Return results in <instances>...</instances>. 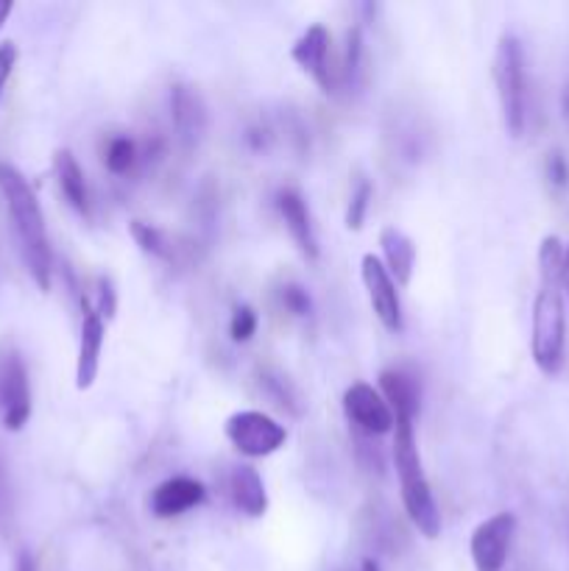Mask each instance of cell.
Returning <instances> with one entry per match:
<instances>
[{
    "label": "cell",
    "mask_w": 569,
    "mask_h": 571,
    "mask_svg": "<svg viewBox=\"0 0 569 571\" xmlns=\"http://www.w3.org/2000/svg\"><path fill=\"white\" fill-rule=\"evenodd\" d=\"M563 245L558 237H545L539 245V290L534 298V329L530 351L539 371L558 373L563 362Z\"/></svg>",
    "instance_id": "cell-1"
},
{
    "label": "cell",
    "mask_w": 569,
    "mask_h": 571,
    "mask_svg": "<svg viewBox=\"0 0 569 571\" xmlns=\"http://www.w3.org/2000/svg\"><path fill=\"white\" fill-rule=\"evenodd\" d=\"M0 193L7 199L9 218H12L29 274L34 276L40 290H51V240H48L45 218H42V207L36 201L34 187L29 184V179L18 168L0 162Z\"/></svg>",
    "instance_id": "cell-2"
},
{
    "label": "cell",
    "mask_w": 569,
    "mask_h": 571,
    "mask_svg": "<svg viewBox=\"0 0 569 571\" xmlns=\"http://www.w3.org/2000/svg\"><path fill=\"white\" fill-rule=\"evenodd\" d=\"M393 421H397L393 424V463H397V474H400L405 510L424 538H439L441 514L439 505H435L433 488H430L428 477H424L413 419H402L400 415V419Z\"/></svg>",
    "instance_id": "cell-3"
},
{
    "label": "cell",
    "mask_w": 569,
    "mask_h": 571,
    "mask_svg": "<svg viewBox=\"0 0 569 571\" xmlns=\"http://www.w3.org/2000/svg\"><path fill=\"white\" fill-rule=\"evenodd\" d=\"M494 84H497L505 129L510 137H523L528 123V71H525L523 42L514 34L499 36L494 51Z\"/></svg>",
    "instance_id": "cell-4"
},
{
    "label": "cell",
    "mask_w": 569,
    "mask_h": 571,
    "mask_svg": "<svg viewBox=\"0 0 569 571\" xmlns=\"http://www.w3.org/2000/svg\"><path fill=\"white\" fill-rule=\"evenodd\" d=\"M223 432L232 446L246 457H268L288 441V430L260 410H241V413L230 415Z\"/></svg>",
    "instance_id": "cell-5"
},
{
    "label": "cell",
    "mask_w": 569,
    "mask_h": 571,
    "mask_svg": "<svg viewBox=\"0 0 569 571\" xmlns=\"http://www.w3.org/2000/svg\"><path fill=\"white\" fill-rule=\"evenodd\" d=\"M0 410H3V426L9 432H20L31 419L29 371L20 351L14 349L0 355Z\"/></svg>",
    "instance_id": "cell-6"
},
{
    "label": "cell",
    "mask_w": 569,
    "mask_h": 571,
    "mask_svg": "<svg viewBox=\"0 0 569 571\" xmlns=\"http://www.w3.org/2000/svg\"><path fill=\"white\" fill-rule=\"evenodd\" d=\"M514 532H517V516L508 514V510L481 521L470 538V554L475 569L503 571L510 552V541H514Z\"/></svg>",
    "instance_id": "cell-7"
},
{
    "label": "cell",
    "mask_w": 569,
    "mask_h": 571,
    "mask_svg": "<svg viewBox=\"0 0 569 571\" xmlns=\"http://www.w3.org/2000/svg\"><path fill=\"white\" fill-rule=\"evenodd\" d=\"M360 276H363L371 309H375L382 327H386L388 332H402L405 318H402L400 293H397V282L391 279V274H388V268L382 265V260L375 257V254H363V260H360Z\"/></svg>",
    "instance_id": "cell-8"
},
{
    "label": "cell",
    "mask_w": 569,
    "mask_h": 571,
    "mask_svg": "<svg viewBox=\"0 0 569 571\" xmlns=\"http://www.w3.org/2000/svg\"><path fill=\"white\" fill-rule=\"evenodd\" d=\"M344 413H347L349 424L363 435H388L393 432V410L382 399L380 391L369 385V382H355L344 393Z\"/></svg>",
    "instance_id": "cell-9"
},
{
    "label": "cell",
    "mask_w": 569,
    "mask_h": 571,
    "mask_svg": "<svg viewBox=\"0 0 569 571\" xmlns=\"http://www.w3.org/2000/svg\"><path fill=\"white\" fill-rule=\"evenodd\" d=\"M106 324L104 315L95 309L87 296L82 298V332H78V360H76V388L89 391L101 371V351H104Z\"/></svg>",
    "instance_id": "cell-10"
},
{
    "label": "cell",
    "mask_w": 569,
    "mask_h": 571,
    "mask_svg": "<svg viewBox=\"0 0 569 571\" xmlns=\"http://www.w3.org/2000/svg\"><path fill=\"white\" fill-rule=\"evenodd\" d=\"M291 56H294V62L302 71L310 73V76L322 84L324 93H338V78L329 71V31L324 29V25H310V29L296 40Z\"/></svg>",
    "instance_id": "cell-11"
},
{
    "label": "cell",
    "mask_w": 569,
    "mask_h": 571,
    "mask_svg": "<svg viewBox=\"0 0 569 571\" xmlns=\"http://www.w3.org/2000/svg\"><path fill=\"white\" fill-rule=\"evenodd\" d=\"M207 499V488L193 477H170L151 490V514L157 519H177Z\"/></svg>",
    "instance_id": "cell-12"
},
{
    "label": "cell",
    "mask_w": 569,
    "mask_h": 571,
    "mask_svg": "<svg viewBox=\"0 0 569 571\" xmlns=\"http://www.w3.org/2000/svg\"><path fill=\"white\" fill-rule=\"evenodd\" d=\"M276 210H280L282 221L288 226L291 237L299 245V251L307 260H318V237L316 226H313L310 210H307V201L299 190L294 187H285L276 193Z\"/></svg>",
    "instance_id": "cell-13"
},
{
    "label": "cell",
    "mask_w": 569,
    "mask_h": 571,
    "mask_svg": "<svg viewBox=\"0 0 569 571\" xmlns=\"http://www.w3.org/2000/svg\"><path fill=\"white\" fill-rule=\"evenodd\" d=\"M170 117H173L179 137L188 146H196L204 137L207 106L201 95L193 87H188V84H177V87L170 89Z\"/></svg>",
    "instance_id": "cell-14"
},
{
    "label": "cell",
    "mask_w": 569,
    "mask_h": 571,
    "mask_svg": "<svg viewBox=\"0 0 569 571\" xmlns=\"http://www.w3.org/2000/svg\"><path fill=\"white\" fill-rule=\"evenodd\" d=\"M380 393L388 402V408L393 410V419H413L419 415V382L402 368H386L380 373Z\"/></svg>",
    "instance_id": "cell-15"
},
{
    "label": "cell",
    "mask_w": 569,
    "mask_h": 571,
    "mask_svg": "<svg viewBox=\"0 0 569 571\" xmlns=\"http://www.w3.org/2000/svg\"><path fill=\"white\" fill-rule=\"evenodd\" d=\"M230 496L232 505L241 514L260 519L268 510V494H265V483L254 466H235L230 474Z\"/></svg>",
    "instance_id": "cell-16"
},
{
    "label": "cell",
    "mask_w": 569,
    "mask_h": 571,
    "mask_svg": "<svg viewBox=\"0 0 569 571\" xmlns=\"http://www.w3.org/2000/svg\"><path fill=\"white\" fill-rule=\"evenodd\" d=\"M380 245L391 279L405 287L411 282L413 268H417V245H413V240L402 229L386 226L380 232Z\"/></svg>",
    "instance_id": "cell-17"
},
{
    "label": "cell",
    "mask_w": 569,
    "mask_h": 571,
    "mask_svg": "<svg viewBox=\"0 0 569 571\" xmlns=\"http://www.w3.org/2000/svg\"><path fill=\"white\" fill-rule=\"evenodd\" d=\"M53 170H56V181H60V190L67 199V204H71L78 215L89 218L93 207H89L87 179H84V170L82 165H78V159L73 157V151L60 148V151L53 154Z\"/></svg>",
    "instance_id": "cell-18"
},
{
    "label": "cell",
    "mask_w": 569,
    "mask_h": 571,
    "mask_svg": "<svg viewBox=\"0 0 569 571\" xmlns=\"http://www.w3.org/2000/svg\"><path fill=\"white\" fill-rule=\"evenodd\" d=\"M129 232L135 237V243L140 245L143 254L162 260V263H179V245L168 232H162V229L151 226L146 221H131Z\"/></svg>",
    "instance_id": "cell-19"
},
{
    "label": "cell",
    "mask_w": 569,
    "mask_h": 571,
    "mask_svg": "<svg viewBox=\"0 0 569 571\" xmlns=\"http://www.w3.org/2000/svg\"><path fill=\"white\" fill-rule=\"evenodd\" d=\"M137 159H140V146H137V142L126 135L112 137L109 146H106V151H104L106 170L115 176L129 173V170L137 165Z\"/></svg>",
    "instance_id": "cell-20"
},
{
    "label": "cell",
    "mask_w": 569,
    "mask_h": 571,
    "mask_svg": "<svg viewBox=\"0 0 569 571\" xmlns=\"http://www.w3.org/2000/svg\"><path fill=\"white\" fill-rule=\"evenodd\" d=\"M371 195H375V187H371L369 179H358L352 190V199H349L347 207V229L352 232H360L363 229L366 215H369V207H371Z\"/></svg>",
    "instance_id": "cell-21"
},
{
    "label": "cell",
    "mask_w": 569,
    "mask_h": 571,
    "mask_svg": "<svg viewBox=\"0 0 569 571\" xmlns=\"http://www.w3.org/2000/svg\"><path fill=\"white\" fill-rule=\"evenodd\" d=\"M257 313H254L249 304H241V307H235V313H232V321H230V335L235 343H249V340L254 338V332H257Z\"/></svg>",
    "instance_id": "cell-22"
},
{
    "label": "cell",
    "mask_w": 569,
    "mask_h": 571,
    "mask_svg": "<svg viewBox=\"0 0 569 571\" xmlns=\"http://www.w3.org/2000/svg\"><path fill=\"white\" fill-rule=\"evenodd\" d=\"M280 298H282V304H285V309H288V313H294L296 318H307V315L313 313V302H310V296H307L305 287L285 285V287H282Z\"/></svg>",
    "instance_id": "cell-23"
},
{
    "label": "cell",
    "mask_w": 569,
    "mask_h": 571,
    "mask_svg": "<svg viewBox=\"0 0 569 571\" xmlns=\"http://www.w3.org/2000/svg\"><path fill=\"white\" fill-rule=\"evenodd\" d=\"M547 179H550L552 187H558V190H563V187L569 184V165L567 159H563L561 151H552L550 157H547Z\"/></svg>",
    "instance_id": "cell-24"
},
{
    "label": "cell",
    "mask_w": 569,
    "mask_h": 571,
    "mask_svg": "<svg viewBox=\"0 0 569 571\" xmlns=\"http://www.w3.org/2000/svg\"><path fill=\"white\" fill-rule=\"evenodd\" d=\"M14 65H18V45L14 42H0V95L7 89L9 76H12Z\"/></svg>",
    "instance_id": "cell-25"
},
{
    "label": "cell",
    "mask_w": 569,
    "mask_h": 571,
    "mask_svg": "<svg viewBox=\"0 0 569 571\" xmlns=\"http://www.w3.org/2000/svg\"><path fill=\"white\" fill-rule=\"evenodd\" d=\"M115 290H112V282L101 276L98 279V302H95V309H98L104 318H112L115 315Z\"/></svg>",
    "instance_id": "cell-26"
},
{
    "label": "cell",
    "mask_w": 569,
    "mask_h": 571,
    "mask_svg": "<svg viewBox=\"0 0 569 571\" xmlns=\"http://www.w3.org/2000/svg\"><path fill=\"white\" fill-rule=\"evenodd\" d=\"M14 571H36V560L29 549H23V552L18 554V569Z\"/></svg>",
    "instance_id": "cell-27"
},
{
    "label": "cell",
    "mask_w": 569,
    "mask_h": 571,
    "mask_svg": "<svg viewBox=\"0 0 569 571\" xmlns=\"http://www.w3.org/2000/svg\"><path fill=\"white\" fill-rule=\"evenodd\" d=\"M12 12H14V3H12V0H0V29L7 25L9 14H12Z\"/></svg>",
    "instance_id": "cell-28"
},
{
    "label": "cell",
    "mask_w": 569,
    "mask_h": 571,
    "mask_svg": "<svg viewBox=\"0 0 569 571\" xmlns=\"http://www.w3.org/2000/svg\"><path fill=\"white\" fill-rule=\"evenodd\" d=\"M563 290L569 296V249L563 251Z\"/></svg>",
    "instance_id": "cell-29"
},
{
    "label": "cell",
    "mask_w": 569,
    "mask_h": 571,
    "mask_svg": "<svg viewBox=\"0 0 569 571\" xmlns=\"http://www.w3.org/2000/svg\"><path fill=\"white\" fill-rule=\"evenodd\" d=\"M561 112H563V117H567V120H569V84H567V89H563V95H561Z\"/></svg>",
    "instance_id": "cell-30"
},
{
    "label": "cell",
    "mask_w": 569,
    "mask_h": 571,
    "mask_svg": "<svg viewBox=\"0 0 569 571\" xmlns=\"http://www.w3.org/2000/svg\"><path fill=\"white\" fill-rule=\"evenodd\" d=\"M360 571H382L380 569V563H377V560H363V565H360Z\"/></svg>",
    "instance_id": "cell-31"
},
{
    "label": "cell",
    "mask_w": 569,
    "mask_h": 571,
    "mask_svg": "<svg viewBox=\"0 0 569 571\" xmlns=\"http://www.w3.org/2000/svg\"><path fill=\"white\" fill-rule=\"evenodd\" d=\"M0 496H3V463H0Z\"/></svg>",
    "instance_id": "cell-32"
}]
</instances>
